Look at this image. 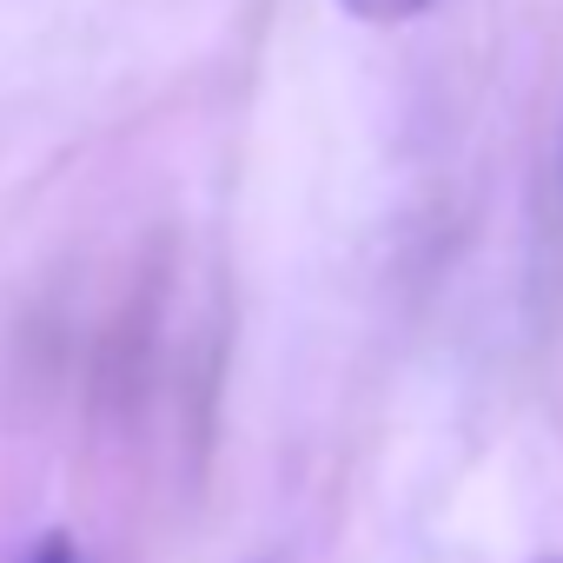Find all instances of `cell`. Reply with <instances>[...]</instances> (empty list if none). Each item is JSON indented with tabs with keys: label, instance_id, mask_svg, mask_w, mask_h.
Listing matches in <instances>:
<instances>
[{
	"label": "cell",
	"instance_id": "2",
	"mask_svg": "<svg viewBox=\"0 0 563 563\" xmlns=\"http://www.w3.org/2000/svg\"><path fill=\"white\" fill-rule=\"evenodd\" d=\"M27 563H80V550H74L67 537H47V543H41V550H34Z\"/></svg>",
	"mask_w": 563,
	"mask_h": 563
},
{
	"label": "cell",
	"instance_id": "1",
	"mask_svg": "<svg viewBox=\"0 0 563 563\" xmlns=\"http://www.w3.org/2000/svg\"><path fill=\"white\" fill-rule=\"evenodd\" d=\"M339 8L352 21H365V27H405V21H418L431 8V0H339Z\"/></svg>",
	"mask_w": 563,
	"mask_h": 563
},
{
	"label": "cell",
	"instance_id": "3",
	"mask_svg": "<svg viewBox=\"0 0 563 563\" xmlns=\"http://www.w3.org/2000/svg\"><path fill=\"white\" fill-rule=\"evenodd\" d=\"M543 563H563V556H543Z\"/></svg>",
	"mask_w": 563,
	"mask_h": 563
}]
</instances>
